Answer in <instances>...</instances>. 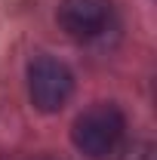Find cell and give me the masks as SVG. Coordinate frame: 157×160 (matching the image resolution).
<instances>
[{"mask_svg": "<svg viewBox=\"0 0 157 160\" xmlns=\"http://www.w3.org/2000/svg\"><path fill=\"white\" fill-rule=\"evenodd\" d=\"M123 126H126V120L120 114V108L102 102V105L86 108L74 120L71 139H74L80 154H86V157H93V160H102V157H108L114 151V145L123 136Z\"/></svg>", "mask_w": 157, "mask_h": 160, "instance_id": "6da1fadb", "label": "cell"}, {"mask_svg": "<svg viewBox=\"0 0 157 160\" xmlns=\"http://www.w3.org/2000/svg\"><path fill=\"white\" fill-rule=\"evenodd\" d=\"M28 92L34 108L43 114H53L65 108V102L74 92V74L68 71V65H62L53 56H37L28 65Z\"/></svg>", "mask_w": 157, "mask_h": 160, "instance_id": "7a4b0ae2", "label": "cell"}, {"mask_svg": "<svg viewBox=\"0 0 157 160\" xmlns=\"http://www.w3.org/2000/svg\"><path fill=\"white\" fill-rule=\"evenodd\" d=\"M111 12H114L111 0H62L56 19L65 34L77 40H89L108 28Z\"/></svg>", "mask_w": 157, "mask_h": 160, "instance_id": "3957f363", "label": "cell"}]
</instances>
